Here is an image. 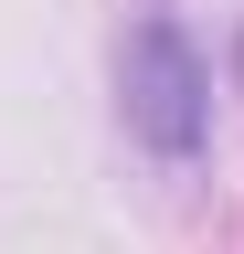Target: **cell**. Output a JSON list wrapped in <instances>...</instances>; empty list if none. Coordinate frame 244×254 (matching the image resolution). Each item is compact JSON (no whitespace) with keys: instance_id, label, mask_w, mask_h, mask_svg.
<instances>
[{"instance_id":"cell-1","label":"cell","mask_w":244,"mask_h":254,"mask_svg":"<svg viewBox=\"0 0 244 254\" xmlns=\"http://www.w3.org/2000/svg\"><path fill=\"white\" fill-rule=\"evenodd\" d=\"M117 127L160 170H191L212 148V64H202V43L170 11L128 21V43H117Z\"/></svg>"}]
</instances>
